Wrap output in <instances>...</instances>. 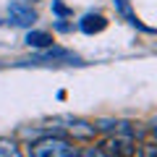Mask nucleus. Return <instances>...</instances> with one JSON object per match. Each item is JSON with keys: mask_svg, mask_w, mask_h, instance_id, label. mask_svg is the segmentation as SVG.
<instances>
[{"mask_svg": "<svg viewBox=\"0 0 157 157\" xmlns=\"http://www.w3.org/2000/svg\"><path fill=\"white\" fill-rule=\"evenodd\" d=\"M102 152H107L110 157H131L136 152V144H134V136L128 134H115L100 147Z\"/></svg>", "mask_w": 157, "mask_h": 157, "instance_id": "nucleus-2", "label": "nucleus"}, {"mask_svg": "<svg viewBox=\"0 0 157 157\" xmlns=\"http://www.w3.org/2000/svg\"><path fill=\"white\" fill-rule=\"evenodd\" d=\"M8 18L13 26H32L37 21V13L26 6V3H11L8 6Z\"/></svg>", "mask_w": 157, "mask_h": 157, "instance_id": "nucleus-3", "label": "nucleus"}, {"mask_svg": "<svg viewBox=\"0 0 157 157\" xmlns=\"http://www.w3.org/2000/svg\"><path fill=\"white\" fill-rule=\"evenodd\" d=\"M0 157H24V155L11 139H0Z\"/></svg>", "mask_w": 157, "mask_h": 157, "instance_id": "nucleus-7", "label": "nucleus"}, {"mask_svg": "<svg viewBox=\"0 0 157 157\" xmlns=\"http://www.w3.org/2000/svg\"><path fill=\"white\" fill-rule=\"evenodd\" d=\"M115 6H118V11L123 13V16L128 18V21L134 24V26H139V21H136V16L131 13V0H115Z\"/></svg>", "mask_w": 157, "mask_h": 157, "instance_id": "nucleus-8", "label": "nucleus"}, {"mask_svg": "<svg viewBox=\"0 0 157 157\" xmlns=\"http://www.w3.org/2000/svg\"><path fill=\"white\" fill-rule=\"evenodd\" d=\"M81 157H110L107 152H102L100 147H86L84 152H81Z\"/></svg>", "mask_w": 157, "mask_h": 157, "instance_id": "nucleus-10", "label": "nucleus"}, {"mask_svg": "<svg viewBox=\"0 0 157 157\" xmlns=\"http://www.w3.org/2000/svg\"><path fill=\"white\" fill-rule=\"evenodd\" d=\"M105 26H107V21H105V16H100V13H86V16L78 21V29H81L84 34H97Z\"/></svg>", "mask_w": 157, "mask_h": 157, "instance_id": "nucleus-5", "label": "nucleus"}, {"mask_svg": "<svg viewBox=\"0 0 157 157\" xmlns=\"http://www.w3.org/2000/svg\"><path fill=\"white\" fill-rule=\"evenodd\" d=\"M136 157H157V147L147 141V144L136 147Z\"/></svg>", "mask_w": 157, "mask_h": 157, "instance_id": "nucleus-9", "label": "nucleus"}, {"mask_svg": "<svg viewBox=\"0 0 157 157\" xmlns=\"http://www.w3.org/2000/svg\"><path fill=\"white\" fill-rule=\"evenodd\" d=\"M58 60H73L76 63L78 58L73 55V52H68V50H60V47H47L42 55H34L32 60H24V63L32 66V63H58Z\"/></svg>", "mask_w": 157, "mask_h": 157, "instance_id": "nucleus-4", "label": "nucleus"}, {"mask_svg": "<svg viewBox=\"0 0 157 157\" xmlns=\"http://www.w3.org/2000/svg\"><path fill=\"white\" fill-rule=\"evenodd\" d=\"M26 45L29 47H39V50H47V47H52V37L47 32H29L26 34Z\"/></svg>", "mask_w": 157, "mask_h": 157, "instance_id": "nucleus-6", "label": "nucleus"}, {"mask_svg": "<svg viewBox=\"0 0 157 157\" xmlns=\"http://www.w3.org/2000/svg\"><path fill=\"white\" fill-rule=\"evenodd\" d=\"M29 157H78V152L63 136H42V139L32 141Z\"/></svg>", "mask_w": 157, "mask_h": 157, "instance_id": "nucleus-1", "label": "nucleus"}]
</instances>
